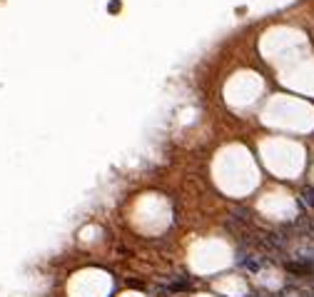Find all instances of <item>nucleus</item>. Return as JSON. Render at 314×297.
Returning <instances> with one entry per match:
<instances>
[{
	"mask_svg": "<svg viewBox=\"0 0 314 297\" xmlns=\"http://www.w3.org/2000/svg\"><path fill=\"white\" fill-rule=\"evenodd\" d=\"M302 203L307 208H314V187H304L302 190Z\"/></svg>",
	"mask_w": 314,
	"mask_h": 297,
	"instance_id": "nucleus-1",
	"label": "nucleus"
}]
</instances>
